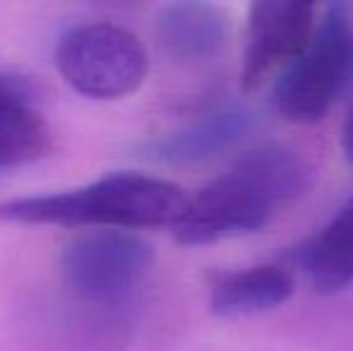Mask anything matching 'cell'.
Instances as JSON below:
<instances>
[{
	"label": "cell",
	"mask_w": 353,
	"mask_h": 351,
	"mask_svg": "<svg viewBox=\"0 0 353 351\" xmlns=\"http://www.w3.org/2000/svg\"><path fill=\"white\" fill-rule=\"evenodd\" d=\"M310 166L296 150L262 142L228 166L219 178L188 197L173 236L183 245H210L265 229L276 210L310 185Z\"/></svg>",
	"instance_id": "1"
},
{
	"label": "cell",
	"mask_w": 353,
	"mask_h": 351,
	"mask_svg": "<svg viewBox=\"0 0 353 351\" xmlns=\"http://www.w3.org/2000/svg\"><path fill=\"white\" fill-rule=\"evenodd\" d=\"M185 190L173 181L137 171L101 176L74 190L17 197L0 205V219L14 224L99 226L128 231L176 226L188 207Z\"/></svg>",
	"instance_id": "2"
},
{
	"label": "cell",
	"mask_w": 353,
	"mask_h": 351,
	"mask_svg": "<svg viewBox=\"0 0 353 351\" xmlns=\"http://www.w3.org/2000/svg\"><path fill=\"white\" fill-rule=\"evenodd\" d=\"M353 80V14L349 5L320 8L315 32L301 56L276 75L272 101L291 123H317Z\"/></svg>",
	"instance_id": "3"
},
{
	"label": "cell",
	"mask_w": 353,
	"mask_h": 351,
	"mask_svg": "<svg viewBox=\"0 0 353 351\" xmlns=\"http://www.w3.org/2000/svg\"><path fill=\"white\" fill-rule=\"evenodd\" d=\"M56 68L77 94L121 99L144 82L147 48L132 32L113 22H87L68 29L56 43Z\"/></svg>",
	"instance_id": "4"
},
{
	"label": "cell",
	"mask_w": 353,
	"mask_h": 351,
	"mask_svg": "<svg viewBox=\"0 0 353 351\" xmlns=\"http://www.w3.org/2000/svg\"><path fill=\"white\" fill-rule=\"evenodd\" d=\"M63 277L79 301L125 305L142 289L154 265V250L128 231L97 229L74 236L63 250Z\"/></svg>",
	"instance_id": "5"
},
{
	"label": "cell",
	"mask_w": 353,
	"mask_h": 351,
	"mask_svg": "<svg viewBox=\"0 0 353 351\" xmlns=\"http://www.w3.org/2000/svg\"><path fill=\"white\" fill-rule=\"evenodd\" d=\"M320 5L312 0H257L250 5L245 53L241 68L243 92H255L276 68L301 56L315 32Z\"/></svg>",
	"instance_id": "6"
},
{
	"label": "cell",
	"mask_w": 353,
	"mask_h": 351,
	"mask_svg": "<svg viewBox=\"0 0 353 351\" xmlns=\"http://www.w3.org/2000/svg\"><path fill=\"white\" fill-rule=\"evenodd\" d=\"M255 123V111L245 103H221L200 113L190 123L166 132L144 147V154L161 164H200L241 142Z\"/></svg>",
	"instance_id": "7"
},
{
	"label": "cell",
	"mask_w": 353,
	"mask_h": 351,
	"mask_svg": "<svg viewBox=\"0 0 353 351\" xmlns=\"http://www.w3.org/2000/svg\"><path fill=\"white\" fill-rule=\"evenodd\" d=\"M231 34V19L226 10L214 3L163 5L157 14V39L161 48L178 63L197 66L216 58Z\"/></svg>",
	"instance_id": "8"
},
{
	"label": "cell",
	"mask_w": 353,
	"mask_h": 351,
	"mask_svg": "<svg viewBox=\"0 0 353 351\" xmlns=\"http://www.w3.org/2000/svg\"><path fill=\"white\" fill-rule=\"evenodd\" d=\"M283 265L301 270L320 294L353 284V197L307 241L283 253Z\"/></svg>",
	"instance_id": "9"
},
{
	"label": "cell",
	"mask_w": 353,
	"mask_h": 351,
	"mask_svg": "<svg viewBox=\"0 0 353 351\" xmlns=\"http://www.w3.org/2000/svg\"><path fill=\"white\" fill-rule=\"evenodd\" d=\"M296 291V272L279 263L219 272L210 281V308L221 318H250L286 303Z\"/></svg>",
	"instance_id": "10"
},
{
	"label": "cell",
	"mask_w": 353,
	"mask_h": 351,
	"mask_svg": "<svg viewBox=\"0 0 353 351\" xmlns=\"http://www.w3.org/2000/svg\"><path fill=\"white\" fill-rule=\"evenodd\" d=\"M51 147V128L27 80L0 72V171L41 159Z\"/></svg>",
	"instance_id": "11"
},
{
	"label": "cell",
	"mask_w": 353,
	"mask_h": 351,
	"mask_svg": "<svg viewBox=\"0 0 353 351\" xmlns=\"http://www.w3.org/2000/svg\"><path fill=\"white\" fill-rule=\"evenodd\" d=\"M341 147H344V154L349 159V164L353 166V103L346 113V121H344V130H341Z\"/></svg>",
	"instance_id": "12"
}]
</instances>
